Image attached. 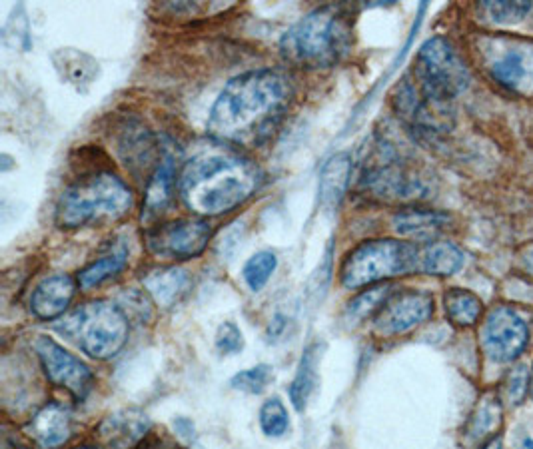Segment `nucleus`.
<instances>
[{"instance_id": "5701e85b", "label": "nucleus", "mask_w": 533, "mask_h": 449, "mask_svg": "<svg viewBox=\"0 0 533 449\" xmlns=\"http://www.w3.org/2000/svg\"><path fill=\"white\" fill-rule=\"evenodd\" d=\"M500 426H502V402L496 394H486L466 426V438L470 444H478Z\"/></svg>"}, {"instance_id": "9b49d317", "label": "nucleus", "mask_w": 533, "mask_h": 449, "mask_svg": "<svg viewBox=\"0 0 533 449\" xmlns=\"http://www.w3.org/2000/svg\"><path fill=\"white\" fill-rule=\"evenodd\" d=\"M34 350L44 368V374L54 386L68 390L76 400H84L88 396L94 376L84 362H80L76 356H72L46 336L36 338Z\"/></svg>"}, {"instance_id": "aec40b11", "label": "nucleus", "mask_w": 533, "mask_h": 449, "mask_svg": "<svg viewBox=\"0 0 533 449\" xmlns=\"http://www.w3.org/2000/svg\"><path fill=\"white\" fill-rule=\"evenodd\" d=\"M118 152L132 172H136L138 166L146 168L154 158L152 134L140 124H126L118 138Z\"/></svg>"}, {"instance_id": "4be33fe9", "label": "nucleus", "mask_w": 533, "mask_h": 449, "mask_svg": "<svg viewBox=\"0 0 533 449\" xmlns=\"http://www.w3.org/2000/svg\"><path fill=\"white\" fill-rule=\"evenodd\" d=\"M318 354H320L318 344L306 348V352L300 360L298 374L290 386V400L298 412H302L306 408L310 396L314 394V390L318 386Z\"/></svg>"}, {"instance_id": "e433bc0d", "label": "nucleus", "mask_w": 533, "mask_h": 449, "mask_svg": "<svg viewBox=\"0 0 533 449\" xmlns=\"http://www.w3.org/2000/svg\"><path fill=\"white\" fill-rule=\"evenodd\" d=\"M78 449H94V448H78Z\"/></svg>"}, {"instance_id": "7ed1b4c3", "label": "nucleus", "mask_w": 533, "mask_h": 449, "mask_svg": "<svg viewBox=\"0 0 533 449\" xmlns=\"http://www.w3.org/2000/svg\"><path fill=\"white\" fill-rule=\"evenodd\" d=\"M354 12L344 4H326L300 18L280 40L286 62L308 68H332L352 48Z\"/></svg>"}, {"instance_id": "473e14b6", "label": "nucleus", "mask_w": 533, "mask_h": 449, "mask_svg": "<svg viewBox=\"0 0 533 449\" xmlns=\"http://www.w3.org/2000/svg\"><path fill=\"white\" fill-rule=\"evenodd\" d=\"M216 348L224 356L238 354L244 348V338L234 322H224L216 334Z\"/></svg>"}, {"instance_id": "7c9ffc66", "label": "nucleus", "mask_w": 533, "mask_h": 449, "mask_svg": "<svg viewBox=\"0 0 533 449\" xmlns=\"http://www.w3.org/2000/svg\"><path fill=\"white\" fill-rule=\"evenodd\" d=\"M272 378H274L272 368L266 366V364H260L256 368H250V370H244V372L236 374L232 378L230 386L234 390H240V392H246V394H254L256 396V394H262L268 388V384L272 382Z\"/></svg>"}, {"instance_id": "f03ea898", "label": "nucleus", "mask_w": 533, "mask_h": 449, "mask_svg": "<svg viewBox=\"0 0 533 449\" xmlns=\"http://www.w3.org/2000/svg\"><path fill=\"white\" fill-rule=\"evenodd\" d=\"M262 184L260 168L230 146L200 150L186 162L178 190L198 216H220L242 206Z\"/></svg>"}, {"instance_id": "6e6552de", "label": "nucleus", "mask_w": 533, "mask_h": 449, "mask_svg": "<svg viewBox=\"0 0 533 449\" xmlns=\"http://www.w3.org/2000/svg\"><path fill=\"white\" fill-rule=\"evenodd\" d=\"M360 188L366 194L388 202H410L426 196L424 182L410 174L402 166L398 156L392 152H382L380 158L364 170L360 178Z\"/></svg>"}, {"instance_id": "dca6fc26", "label": "nucleus", "mask_w": 533, "mask_h": 449, "mask_svg": "<svg viewBox=\"0 0 533 449\" xmlns=\"http://www.w3.org/2000/svg\"><path fill=\"white\" fill-rule=\"evenodd\" d=\"M174 176H176V158L172 152L160 154V162L148 182L142 222H152L166 212L172 194H174Z\"/></svg>"}, {"instance_id": "c85d7f7f", "label": "nucleus", "mask_w": 533, "mask_h": 449, "mask_svg": "<svg viewBox=\"0 0 533 449\" xmlns=\"http://www.w3.org/2000/svg\"><path fill=\"white\" fill-rule=\"evenodd\" d=\"M260 428L268 438H282L290 430V416L280 398H270L260 408Z\"/></svg>"}, {"instance_id": "ddd939ff", "label": "nucleus", "mask_w": 533, "mask_h": 449, "mask_svg": "<svg viewBox=\"0 0 533 449\" xmlns=\"http://www.w3.org/2000/svg\"><path fill=\"white\" fill-rule=\"evenodd\" d=\"M76 294V280L68 274H54L44 278L30 296V310L40 320H54L62 316Z\"/></svg>"}, {"instance_id": "c9c22d12", "label": "nucleus", "mask_w": 533, "mask_h": 449, "mask_svg": "<svg viewBox=\"0 0 533 449\" xmlns=\"http://www.w3.org/2000/svg\"><path fill=\"white\" fill-rule=\"evenodd\" d=\"M530 394H532V398H533V368H532V384H530Z\"/></svg>"}, {"instance_id": "39448f33", "label": "nucleus", "mask_w": 533, "mask_h": 449, "mask_svg": "<svg viewBox=\"0 0 533 449\" xmlns=\"http://www.w3.org/2000/svg\"><path fill=\"white\" fill-rule=\"evenodd\" d=\"M56 330L76 342V346L94 360H110L118 356L130 334L124 310L106 300L80 306L62 320Z\"/></svg>"}, {"instance_id": "cd10ccee", "label": "nucleus", "mask_w": 533, "mask_h": 449, "mask_svg": "<svg viewBox=\"0 0 533 449\" xmlns=\"http://www.w3.org/2000/svg\"><path fill=\"white\" fill-rule=\"evenodd\" d=\"M276 266H278V258L274 252H268V250H262L258 254H254L246 264H244V270H242V276L246 280V284L250 286L252 292H260L268 280L272 278V274L276 272Z\"/></svg>"}, {"instance_id": "9d476101", "label": "nucleus", "mask_w": 533, "mask_h": 449, "mask_svg": "<svg viewBox=\"0 0 533 449\" xmlns=\"http://www.w3.org/2000/svg\"><path fill=\"white\" fill-rule=\"evenodd\" d=\"M530 342V330L524 318L510 306H496L484 324L482 346L496 364H508L522 356Z\"/></svg>"}, {"instance_id": "4468645a", "label": "nucleus", "mask_w": 533, "mask_h": 449, "mask_svg": "<svg viewBox=\"0 0 533 449\" xmlns=\"http://www.w3.org/2000/svg\"><path fill=\"white\" fill-rule=\"evenodd\" d=\"M150 430V420L138 410H122L108 416L100 428L98 438L106 449H132Z\"/></svg>"}, {"instance_id": "423d86ee", "label": "nucleus", "mask_w": 533, "mask_h": 449, "mask_svg": "<svg viewBox=\"0 0 533 449\" xmlns=\"http://www.w3.org/2000/svg\"><path fill=\"white\" fill-rule=\"evenodd\" d=\"M420 270V250L398 240H372L356 246L344 260L340 278L348 290L378 286L384 280Z\"/></svg>"}, {"instance_id": "2eb2a0df", "label": "nucleus", "mask_w": 533, "mask_h": 449, "mask_svg": "<svg viewBox=\"0 0 533 449\" xmlns=\"http://www.w3.org/2000/svg\"><path fill=\"white\" fill-rule=\"evenodd\" d=\"M30 438L42 449H52L68 442L72 434V414L62 404H46L28 424Z\"/></svg>"}, {"instance_id": "f704fd0d", "label": "nucleus", "mask_w": 533, "mask_h": 449, "mask_svg": "<svg viewBox=\"0 0 533 449\" xmlns=\"http://www.w3.org/2000/svg\"><path fill=\"white\" fill-rule=\"evenodd\" d=\"M526 448L533 449V442L532 440H526Z\"/></svg>"}, {"instance_id": "393cba45", "label": "nucleus", "mask_w": 533, "mask_h": 449, "mask_svg": "<svg viewBox=\"0 0 533 449\" xmlns=\"http://www.w3.org/2000/svg\"><path fill=\"white\" fill-rule=\"evenodd\" d=\"M444 306H446L448 318L460 328L474 326L484 312L482 300L470 290H462V288H452L444 296Z\"/></svg>"}, {"instance_id": "f257e3e1", "label": "nucleus", "mask_w": 533, "mask_h": 449, "mask_svg": "<svg viewBox=\"0 0 533 449\" xmlns=\"http://www.w3.org/2000/svg\"><path fill=\"white\" fill-rule=\"evenodd\" d=\"M292 98L290 80L272 68L232 78L216 98L208 132L224 144L260 146L278 128Z\"/></svg>"}, {"instance_id": "bb28decb", "label": "nucleus", "mask_w": 533, "mask_h": 449, "mask_svg": "<svg viewBox=\"0 0 533 449\" xmlns=\"http://www.w3.org/2000/svg\"><path fill=\"white\" fill-rule=\"evenodd\" d=\"M394 288L390 284H378L374 288H368L360 296H356L346 310V320L350 324H360L362 320L370 316H378V312L384 308V304L394 296Z\"/></svg>"}, {"instance_id": "2f4dec72", "label": "nucleus", "mask_w": 533, "mask_h": 449, "mask_svg": "<svg viewBox=\"0 0 533 449\" xmlns=\"http://www.w3.org/2000/svg\"><path fill=\"white\" fill-rule=\"evenodd\" d=\"M530 384H532V374L528 372V368L524 364L512 368L506 382H504L506 400L512 406H520L524 402V398L530 394Z\"/></svg>"}, {"instance_id": "0eeeda50", "label": "nucleus", "mask_w": 533, "mask_h": 449, "mask_svg": "<svg viewBox=\"0 0 533 449\" xmlns=\"http://www.w3.org/2000/svg\"><path fill=\"white\" fill-rule=\"evenodd\" d=\"M414 76L422 94L440 104H452L470 86V70L464 58L444 36H434L422 44Z\"/></svg>"}, {"instance_id": "72a5a7b5", "label": "nucleus", "mask_w": 533, "mask_h": 449, "mask_svg": "<svg viewBox=\"0 0 533 449\" xmlns=\"http://www.w3.org/2000/svg\"><path fill=\"white\" fill-rule=\"evenodd\" d=\"M482 449H504V444H502V438H498V436H494L488 444H484V448Z\"/></svg>"}, {"instance_id": "f3484780", "label": "nucleus", "mask_w": 533, "mask_h": 449, "mask_svg": "<svg viewBox=\"0 0 533 449\" xmlns=\"http://www.w3.org/2000/svg\"><path fill=\"white\" fill-rule=\"evenodd\" d=\"M352 178V156L348 152H338L328 162L322 166L320 172V184H318V194H320V204L328 210L336 208L350 184Z\"/></svg>"}, {"instance_id": "6ab92c4d", "label": "nucleus", "mask_w": 533, "mask_h": 449, "mask_svg": "<svg viewBox=\"0 0 533 449\" xmlns=\"http://www.w3.org/2000/svg\"><path fill=\"white\" fill-rule=\"evenodd\" d=\"M392 224L400 236L432 238L450 224V216L438 210L404 208L392 218Z\"/></svg>"}, {"instance_id": "1a4fd4ad", "label": "nucleus", "mask_w": 533, "mask_h": 449, "mask_svg": "<svg viewBox=\"0 0 533 449\" xmlns=\"http://www.w3.org/2000/svg\"><path fill=\"white\" fill-rule=\"evenodd\" d=\"M210 236L212 228L206 220H176L148 230L146 246L158 258L192 260L204 252Z\"/></svg>"}, {"instance_id": "20e7f679", "label": "nucleus", "mask_w": 533, "mask_h": 449, "mask_svg": "<svg viewBox=\"0 0 533 449\" xmlns=\"http://www.w3.org/2000/svg\"><path fill=\"white\" fill-rule=\"evenodd\" d=\"M134 206V194L112 172H96L70 184L56 204L60 228H80L124 218Z\"/></svg>"}, {"instance_id": "b1692460", "label": "nucleus", "mask_w": 533, "mask_h": 449, "mask_svg": "<svg viewBox=\"0 0 533 449\" xmlns=\"http://www.w3.org/2000/svg\"><path fill=\"white\" fill-rule=\"evenodd\" d=\"M492 76L498 84L510 90H522L530 78V58L522 48L508 50L494 66Z\"/></svg>"}, {"instance_id": "a878e982", "label": "nucleus", "mask_w": 533, "mask_h": 449, "mask_svg": "<svg viewBox=\"0 0 533 449\" xmlns=\"http://www.w3.org/2000/svg\"><path fill=\"white\" fill-rule=\"evenodd\" d=\"M128 262V252L124 248H118L106 256H102L100 260L92 262L90 266H86L80 274H78V284L84 290H90L94 286L104 284L106 280L118 276Z\"/></svg>"}, {"instance_id": "a211bd4d", "label": "nucleus", "mask_w": 533, "mask_h": 449, "mask_svg": "<svg viewBox=\"0 0 533 449\" xmlns=\"http://www.w3.org/2000/svg\"><path fill=\"white\" fill-rule=\"evenodd\" d=\"M144 288L156 304L168 308L190 288V276L182 268H158L144 276Z\"/></svg>"}, {"instance_id": "f8f14e48", "label": "nucleus", "mask_w": 533, "mask_h": 449, "mask_svg": "<svg viewBox=\"0 0 533 449\" xmlns=\"http://www.w3.org/2000/svg\"><path fill=\"white\" fill-rule=\"evenodd\" d=\"M434 314V298L428 292L408 290L394 294L374 320V328L382 336H398L414 330Z\"/></svg>"}, {"instance_id": "412c9836", "label": "nucleus", "mask_w": 533, "mask_h": 449, "mask_svg": "<svg viewBox=\"0 0 533 449\" xmlns=\"http://www.w3.org/2000/svg\"><path fill=\"white\" fill-rule=\"evenodd\" d=\"M464 266V252L452 242H434L420 254V270L430 276H452Z\"/></svg>"}, {"instance_id": "c756f323", "label": "nucleus", "mask_w": 533, "mask_h": 449, "mask_svg": "<svg viewBox=\"0 0 533 449\" xmlns=\"http://www.w3.org/2000/svg\"><path fill=\"white\" fill-rule=\"evenodd\" d=\"M484 10L488 12V16L498 22V24H514L520 22L524 16H528L532 12L533 4L530 0H488L482 4Z\"/></svg>"}]
</instances>
